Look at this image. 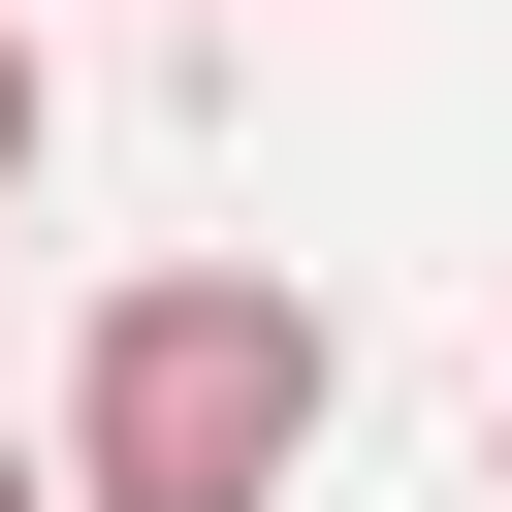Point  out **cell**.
<instances>
[{"mask_svg":"<svg viewBox=\"0 0 512 512\" xmlns=\"http://www.w3.org/2000/svg\"><path fill=\"white\" fill-rule=\"evenodd\" d=\"M64 480H96V512H288V480H320V288H288V256H160V288H96V352H64Z\"/></svg>","mask_w":512,"mask_h":512,"instance_id":"6da1fadb","label":"cell"},{"mask_svg":"<svg viewBox=\"0 0 512 512\" xmlns=\"http://www.w3.org/2000/svg\"><path fill=\"white\" fill-rule=\"evenodd\" d=\"M0 224H32V0H0Z\"/></svg>","mask_w":512,"mask_h":512,"instance_id":"7a4b0ae2","label":"cell"},{"mask_svg":"<svg viewBox=\"0 0 512 512\" xmlns=\"http://www.w3.org/2000/svg\"><path fill=\"white\" fill-rule=\"evenodd\" d=\"M0 512H96V480H64V448H0Z\"/></svg>","mask_w":512,"mask_h":512,"instance_id":"3957f363","label":"cell"},{"mask_svg":"<svg viewBox=\"0 0 512 512\" xmlns=\"http://www.w3.org/2000/svg\"><path fill=\"white\" fill-rule=\"evenodd\" d=\"M480 480H512V416H480Z\"/></svg>","mask_w":512,"mask_h":512,"instance_id":"277c9868","label":"cell"}]
</instances>
